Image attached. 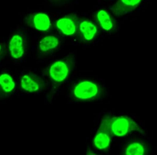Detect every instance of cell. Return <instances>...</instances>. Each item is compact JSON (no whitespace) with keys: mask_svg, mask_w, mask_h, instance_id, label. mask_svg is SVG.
<instances>
[{"mask_svg":"<svg viewBox=\"0 0 157 155\" xmlns=\"http://www.w3.org/2000/svg\"><path fill=\"white\" fill-rule=\"evenodd\" d=\"M78 20L79 17L75 13L65 15L54 21V29L62 37H76Z\"/></svg>","mask_w":157,"mask_h":155,"instance_id":"cell-7","label":"cell"},{"mask_svg":"<svg viewBox=\"0 0 157 155\" xmlns=\"http://www.w3.org/2000/svg\"><path fill=\"white\" fill-rule=\"evenodd\" d=\"M109 125L113 137H125L133 132H137L143 135L145 134L143 128L134 119L126 115H111Z\"/></svg>","mask_w":157,"mask_h":155,"instance_id":"cell-3","label":"cell"},{"mask_svg":"<svg viewBox=\"0 0 157 155\" xmlns=\"http://www.w3.org/2000/svg\"><path fill=\"white\" fill-rule=\"evenodd\" d=\"M16 84L12 76L7 73L0 74V88L6 94L12 93L16 88Z\"/></svg>","mask_w":157,"mask_h":155,"instance_id":"cell-14","label":"cell"},{"mask_svg":"<svg viewBox=\"0 0 157 155\" xmlns=\"http://www.w3.org/2000/svg\"><path fill=\"white\" fill-rule=\"evenodd\" d=\"M46 86L44 80L30 73L22 75L20 79V87L26 93H38L45 88Z\"/></svg>","mask_w":157,"mask_h":155,"instance_id":"cell-12","label":"cell"},{"mask_svg":"<svg viewBox=\"0 0 157 155\" xmlns=\"http://www.w3.org/2000/svg\"><path fill=\"white\" fill-rule=\"evenodd\" d=\"M143 0H116L109 7V10L116 17H121L132 12L139 7Z\"/></svg>","mask_w":157,"mask_h":155,"instance_id":"cell-13","label":"cell"},{"mask_svg":"<svg viewBox=\"0 0 157 155\" xmlns=\"http://www.w3.org/2000/svg\"><path fill=\"white\" fill-rule=\"evenodd\" d=\"M26 48L27 40L24 32L20 30L14 32L8 42V50L12 58L16 60L23 58Z\"/></svg>","mask_w":157,"mask_h":155,"instance_id":"cell-8","label":"cell"},{"mask_svg":"<svg viewBox=\"0 0 157 155\" xmlns=\"http://www.w3.org/2000/svg\"><path fill=\"white\" fill-rule=\"evenodd\" d=\"M105 94V88L99 83L91 79L75 80L70 89V96L76 102L94 101L101 99Z\"/></svg>","mask_w":157,"mask_h":155,"instance_id":"cell-2","label":"cell"},{"mask_svg":"<svg viewBox=\"0 0 157 155\" xmlns=\"http://www.w3.org/2000/svg\"><path fill=\"white\" fill-rule=\"evenodd\" d=\"M150 152V146L146 141L134 138L129 139L124 144L121 153L123 155H146Z\"/></svg>","mask_w":157,"mask_h":155,"instance_id":"cell-11","label":"cell"},{"mask_svg":"<svg viewBox=\"0 0 157 155\" xmlns=\"http://www.w3.org/2000/svg\"><path fill=\"white\" fill-rule=\"evenodd\" d=\"M101 31L92 20L86 17H79L77 37L80 42L90 43L99 36Z\"/></svg>","mask_w":157,"mask_h":155,"instance_id":"cell-5","label":"cell"},{"mask_svg":"<svg viewBox=\"0 0 157 155\" xmlns=\"http://www.w3.org/2000/svg\"><path fill=\"white\" fill-rule=\"evenodd\" d=\"M3 50V46L2 43H0V56H1V54H2Z\"/></svg>","mask_w":157,"mask_h":155,"instance_id":"cell-17","label":"cell"},{"mask_svg":"<svg viewBox=\"0 0 157 155\" xmlns=\"http://www.w3.org/2000/svg\"><path fill=\"white\" fill-rule=\"evenodd\" d=\"M49 1L53 3L58 4L63 3L66 0H49Z\"/></svg>","mask_w":157,"mask_h":155,"instance_id":"cell-16","label":"cell"},{"mask_svg":"<svg viewBox=\"0 0 157 155\" xmlns=\"http://www.w3.org/2000/svg\"><path fill=\"white\" fill-rule=\"evenodd\" d=\"M111 115L110 113H106L103 116L92 141L93 147L105 153H109L113 137H114L111 133L109 125Z\"/></svg>","mask_w":157,"mask_h":155,"instance_id":"cell-4","label":"cell"},{"mask_svg":"<svg viewBox=\"0 0 157 155\" xmlns=\"http://www.w3.org/2000/svg\"><path fill=\"white\" fill-rule=\"evenodd\" d=\"M93 20L100 30L109 34L116 32L118 29V23L111 13L105 9L95 11L92 15Z\"/></svg>","mask_w":157,"mask_h":155,"instance_id":"cell-9","label":"cell"},{"mask_svg":"<svg viewBox=\"0 0 157 155\" xmlns=\"http://www.w3.org/2000/svg\"><path fill=\"white\" fill-rule=\"evenodd\" d=\"M62 38L59 34L47 33L42 37L38 43L39 55L46 56L53 54L60 48Z\"/></svg>","mask_w":157,"mask_h":155,"instance_id":"cell-10","label":"cell"},{"mask_svg":"<svg viewBox=\"0 0 157 155\" xmlns=\"http://www.w3.org/2000/svg\"><path fill=\"white\" fill-rule=\"evenodd\" d=\"M24 22L31 28L44 33H49L54 29V23L47 13H31L25 16Z\"/></svg>","mask_w":157,"mask_h":155,"instance_id":"cell-6","label":"cell"},{"mask_svg":"<svg viewBox=\"0 0 157 155\" xmlns=\"http://www.w3.org/2000/svg\"><path fill=\"white\" fill-rule=\"evenodd\" d=\"M86 155H98V153H96V152H94V150H93L92 149H91V147H87V148H86Z\"/></svg>","mask_w":157,"mask_h":155,"instance_id":"cell-15","label":"cell"},{"mask_svg":"<svg viewBox=\"0 0 157 155\" xmlns=\"http://www.w3.org/2000/svg\"><path fill=\"white\" fill-rule=\"evenodd\" d=\"M75 59L73 54H69L66 57L58 59L50 63L44 71L52 84L48 98L51 101L59 88L69 78L75 68Z\"/></svg>","mask_w":157,"mask_h":155,"instance_id":"cell-1","label":"cell"}]
</instances>
